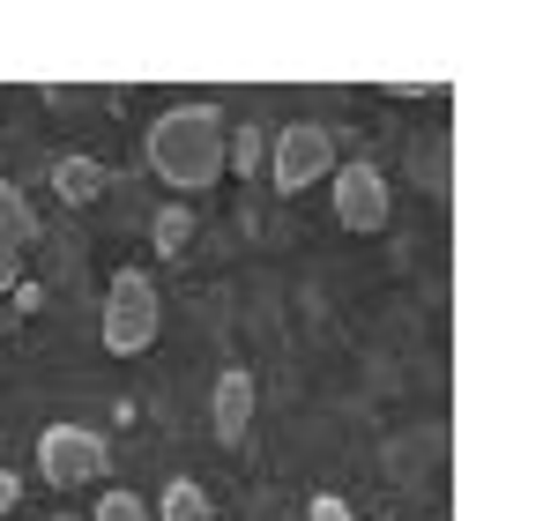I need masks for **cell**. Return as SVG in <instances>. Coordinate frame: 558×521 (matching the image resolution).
<instances>
[{"instance_id": "1", "label": "cell", "mask_w": 558, "mask_h": 521, "mask_svg": "<svg viewBox=\"0 0 558 521\" xmlns=\"http://www.w3.org/2000/svg\"><path fill=\"white\" fill-rule=\"evenodd\" d=\"M223 120H216L209 105H172L157 128H149V165H157V179L165 186H179V194H194V186H216V172H223Z\"/></svg>"}, {"instance_id": "2", "label": "cell", "mask_w": 558, "mask_h": 521, "mask_svg": "<svg viewBox=\"0 0 558 521\" xmlns=\"http://www.w3.org/2000/svg\"><path fill=\"white\" fill-rule=\"evenodd\" d=\"M157 320H165L157 283H149L142 268H120V276H112V299H105V350H120V358L149 350L157 343Z\"/></svg>"}, {"instance_id": "3", "label": "cell", "mask_w": 558, "mask_h": 521, "mask_svg": "<svg viewBox=\"0 0 558 521\" xmlns=\"http://www.w3.org/2000/svg\"><path fill=\"white\" fill-rule=\"evenodd\" d=\"M105 462H112V447H105V433H89V425H52V433H38V470L60 492L105 477Z\"/></svg>"}, {"instance_id": "4", "label": "cell", "mask_w": 558, "mask_h": 521, "mask_svg": "<svg viewBox=\"0 0 558 521\" xmlns=\"http://www.w3.org/2000/svg\"><path fill=\"white\" fill-rule=\"evenodd\" d=\"M320 172H336V134L328 128H283L276 134V194H299Z\"/></svg>"}, {"instance_id": "5", "label": "cell", "mask_w": 558, "mask_h": 521, "mask_svg": "<svg viewBox=\"0 0 558 521\" xmlns=\"http://www.w3.org/2000/svg\"><path fill=\"white\" fill-rule=\"evenodd\" d=\"M395 217V202H387V179L373 165H343L336 172V223L343 231H380Z\"/></svg>"}, {"instance_id": "6", "label": "cell", "mask_w": 558, "mask_h": 521, "mask_svg": "<svg viewBox=\"0 0 558 521\" xmlns=\"http://www.w3.org/2000/svg\"><path fill=\"white\" fill-rule=\"evenodd\" d=\"M246 425H254V373H223L216 380V439L239 447Z\"/></svg>"}, {"instance_id": "7", "label": "cell", "mask_w": 558, "mask_h": 521, "mask_svg": "<svg viewBox=\"0 0 558 521\" xmlns=\"http://www.w3.org/2000/svg\"><path fill=\"white\" fill-rule=\"evenodd\" d=\"M105 186H112V172H105L97 157H60V165H52V194H60V202H75V209H89Z\"/></svg>"}, {"instance_id": "8", "label": "cell", "mask_w": 558, "mask_h": 521, "mask_svg": "<svg viewBox=\"0 0 558 521\" xmlns=\"http://www.w3.org/2000/svg\"><path fill=\"white\" fill-rule=\"evenodd\" d=\"M31 231H38V217H31V202L0 179V254H23L31 246Z\"/></svg>"}, {"instance_id": "9", "label": "cell", "mask_w": 558, "mask_h": 521, "mask_svg": "<svg viewBox=\"0 0 558 521\" xmlns=\"http://www.w3.org/2000/svg\"><path fill=\"white\" fill-rule=\"evenodd\" d=\"M165 521H216V507L202 499L194 477H179V484H165Z\"/></svg>"}, {"instance_id": "10", "label": "cell", "mask_w": 558, "mask_h": 521, "mask_svg": "<svg viewBox=\"0 0 558 521\" xmlns=\"http://www.w3.org/2000/svg\"><path fill=\"white\" fill-rule=\"evenodd\" d=\"M194 239V209L186 202H172V209H157V254H179Z\"/></svg>"}, {"instance_id": "11", "label": "cell", "mask_w": 558, "mask_h": 521, "mask_svg": "<svg viewBox=\"0 0 558 521\" xmlns=\"http://www.w3.org/2000/svg\"><path fill=\"white\" fill-rule=\"evenodd\" d=\"M260 149H268V142H260V128L223 134V165H239V172H254V165H260Z\"/></svg>"}, {"instance_id": "12", "label": "cell", "mask_w": 558, "mask_h": 521, "mask_svg": "<svg viewBox=\"0 0 558 521\" xmlns=\"http://www.w3.org/2000/svg\"><path fill=\"white\" fill-rule=\"evenodd\" d=\"M97 521H149V507H142L134 492H105V499H97Z\"/></svg>"}, {"instance_id": "13", "label": "cell", "mask_w": 558, "mask_h": 521, "mask_svg": "<svg viewBox=\"0 0 558 521\" xmlns=\"http://www.w3.org/2000/svg\"><path fill=\"white\" fill-rule=\"evenodd\" d=\"M23 283V254H0V291H15Z\"/></svg>"}, {"instance_id": "14", "label": "cell", "mask_w": 558, "mask_h": 521, "mask_svg": "<svg viewBox=\"0 0 558 521\" xmlns=\"http://www.w3.org/2000/svg\"><path fill=\"white\" fill-rule=\"evenodd\" d=\"M313 521H343V499L328 492V499H313Z\"/></svg>"}, {"instance_id": "15", "label": "cell", "mask_w": 558, "mask_h": 521, "mask_svg": "<svg viewBox=\"0 0 558 521\" xmlns=\"http://www.w3.org/2000/svg\"><path fill=\"white\" fill-rule=\"evenodd\" d=\"M15 499H23V484H15V477H8V470H0V514H8Z\"/></svg>"}]
</instances>
